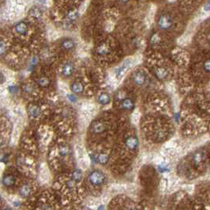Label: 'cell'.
<instances>
[{
  "instance_id": "obj_1",
  "label": "cell",
  "mask_w": 210,
  "mask_h": 210,
  "mask_svg": "<svg viewBox=\"0 0 210 210\" xmlns=\"http://www.w3.org/2000/svg\"><path fill=\"white\" fill-rule=\"evenodd\" d=\"M2 185L7 188H11L16 184V176L12 173H7L2 177Z\"/></svg>"
},
{
  "instance_id": "obj_2",
  "label": "cell",
  "mask_w": 210,
  "mask_h": 210,
  "mask_svg": "<svg viewBox=\"0 0 210 210\" xmlns=\"http://www.w3.org/2000/svg\"><path fill=\"white\" fill-rule=\"evenodd\" d=\"M90 182L94 185H100L104 181V175L100 172H93L89 176Z\"/></svg>"
},
{
  "instance_id": "obj_3",
  "label": "cell",
  "mask_w": 210,
  "mask_h": 210,
  "mask_svg": "<svg viewBox=\"0 0 210 210\" xmlns=\"http://www.w3.org/2000/svg\"><path fill=\"white\" fill-rule=\"evenodd\" d=\"M14 31H15L18 34L22 35V36L27 35L28 34V25H27V24L24 22H19L16 25H14Z\"/></svg>"
},
{
  "instance_id": "obj_4",
  "label": "cell",
  "mask_w": 210,
  "mask_h": 210,
  "mask_svg": "<svg viewBox=\"0 0 210 210\" xmlns=\"http://www.w3.org/2000/svg\"><path fill=\"white\" fill-rule=\"evenodd\" d=\"M18 192L22 198H27L32 193V187L29 184H23L19 187Z\"/></svg>"
},
{
  "instance_id": "obj_5",
  "label": "cell",
  "mask_w": 210,
  "mask_h": 210,
  "mask_svg": "<svg viewBox=\"0 0 210 210\" xmlns=\"http://www.w3.org/2000/svg\"><path fill=\"white\" fill-rule=\"evenodd\" d=\"M28 113L32 118H37L38 116H40V113H41V110H40V107L37 105H30L28 108Z\"/></svg>"
},
{
  "instance_id": "obj_6",
  "label": "cell",
  "mask_w": 210,
  "mask_h": 210,
  "mask_svg": "<svg viewBox=\"0 0 210 210\" xmlns=\"http://www.w3.org/2000/svg\"><path fill=\"white\" fill-rule=\"evenodd\" d=\"M70 62H67L66 64H65L62 67V74L66 75V76H70L71 73L74 70V66L73 64H70Z\"/></svg>"
},
{
  "instance_id": "obj_7",
  "label": "cell",
  "mask_w": 210,
  "mask_h": 210,
  "mask_svg": "<svg viewBox=\"0 0 210 210\" xmlns=\"http://www.w3.org/2000/svg\"><path fill=\"white\" fill-rule=\"evenodd\" d=\"M37 83L39 84V85L41 86V87H48L50 84V81L48 79V78L47 77H40V78L37 79Z\"/></svg>"
},
{
  "instance_id": "obj_8",
  "label": "cell",
  "mask_w": 210,
  "mask_h": 210,
  "mask_svg": "<svg viewBox=\"0 0 210 210\" xmlns=\"http://www.w3.org/2000/svg\"><path fill=\"white\" fill-rule=\"evenodd\" d=\"M71 90L76 93H80L83 91V85L80 82H74V84L71 85Z\"/></svg>"
},
{
  "instance_id": "obj_9",
  "label": "cell",
  "mask_w": 210,
  "mask_h": 210,
  "mask_svg": "<svg viewBox=\"0 0 210 210\" xmlns=\"http://www.w3.org/2000/svg\"><path fill=\"white\" fill-rule=\"evenodd\" d=\"M134 81L138 85L143 84L145 82V76L142 73H137L136 75H134Z\"/></svg>"
},
{
  "instance_id": "obj_10",
  "label": "cell",
  "mask_w": 210,
  "mask_h": 210,
  "mask_svg": "<svg viewBox=\"0 0 210 210\" xmlns=\"http://www.w3.org/2000/svg\"><path fill=\"white\" fill-rule=\"evenodd\" d=\"M62 45L65 50H70L74 47V43L71 40H66L62 42Z\"/></svg>"
},
{
  "instance_id": "obj_11",
  "label": "cell",
  "mask_w": 210,
  "mask_h": 210,
  "mask_svg": "<svg viewBox=\"0 0 210 210\" xmlns=\"http://www.w3.org/2000/svg\"><path fill=\"white\" fill-rule=\"evenodd\" d=\"M160 26H161L162 28H169L171 26V22L170 20H168V18L166 17H163L160 20Z\"/></svg>"
},
{
  "instance_id": "obj_12",
  "label": "cell",
  "mask_w": 210,
  "mask_h": 210,
  "mask_svg": "<svg viewBox=\"0 0 210 210\" xmlns=\"http://www.w3.org/2000/svg\"><path fill=\"white\" fill-rule=\"evenodd\" d=\"M122 107L124 109L129 110V109H131L134 107V103H133V101L130 99H126L122 103Z\"/></svg>"
},
{
  "instance_id": "obj_13",
  "label": "cell",
  "mask_w": 210,
  "mask_h": 210,
  "mask_svg": "<svg viewBox=\"0 0 210 210\" xmlns=\"http://www.w3.org/2000/svg\"><path fill=\"white\" fill-rule=\"evenodd\" d=\"M6 52H7V44L4 40L0 39V56L3 55Z\"/></svg>"
},
{
  "instance_id": "obj_14",
  "label": "cell",
  "mask_w": 210,
  "mask_h": 210,
  "mask_svg": "<svg viewBox=\"0 0 210 210\" xmlns=\"http://www.w3.org/2000/svg\"><path fill=\"white\" fill-rule=\"evenodd\" d=\"M109 100H110L109 96H108V94H107V93H103V94L100 95V97H99V102L102 104H108V103L109 102Z\"/></svg>"
},
{
  "instance_id": "obj_15",
  "label": "cell",
  "mask_w": 210,
  "mask_h": 210,
  "mask_svg": "<svg viewBox=\"0 0 210 210\" xmlns=\"http://www.w3.org/2000/svg\"><path fill=\"white\" fill-rule=\"evenodd\" d=\"M139 118H140V112H138V111H135L133 113L132 117H131L132 122H134V123H138V121H139Z\"/></svg>"
},
{
  "instance_id": "obj_16",
  "label": "cell",
  "mask_w": 210,
  "mask_h": 210,
  "mask_svg": "<svg viewBox=\"0 0 210 210\" xmlns=\"http://www.w3.org/2000/svg\"><path fill=\"white\" fill-rule=\"evenodd\" d=\"M70 19H72V20H75L76 18H78V17L79 16V13L76 10H71L68 14Z\"/></svg>"
},
{
  "instance_id": "obj_17",
  "label": "cell",
  "mask_w": 210,
  "mask_h": 210,
  "mask_svg": "<svg viewBox=\"0 0 210 210\" xmlns=\"http://www.w3.org/2000/svg\"><path fill=\"white\" fill-rule=\"evenodd\" d=\"M82 176V172H81V171H76V172L73 174V180H74V181H78V180L81 179Z\"/></svg>"
},
{
  "instance_id": "obj_18",
  "label": "cell",
  "mask_w": 210,
  "mask_h": 210,
  "mask_svg": "<svg viewBox=\"0 0 210 210\" xmlns=\"http://www.w3.org/2000/svg\"><path fill=\"white\" fill-rule=\"evenodd\" d=\"M108 155L106 154H101L98 157L99 162L101 163V164H105V163L108 161Z\"/></svg>"
},
{
  "instance_id": "obj_19",
  "label": "cell",
  "mask_w": 210,
  "mask_h": 210,
  "mask_svg": "<svg viewBox=\"0 0 210 210\" xmlns=\"http://www.w3.org/2000/svg\"><path fill=\"white\" fill-rule=\"evenodd\" d=\"M135 145H136V142L134 140V138H131L127 142V145L130 148H134L135 147Z\"/></svg>"
},
{
  "instance_id": "obj_20",
  "label": "cell",
  "mask_w": 210,
  "mask_h": 210,
  "mask_svg": "<svg viewBox=\"0 0 210 210\" xmlns=\"http://www.w3.org/2000/svg\"><path fill=\"white\" fill-rule=\"evenodd\" d=\"M66 186H67V187H68V188H70V189L74 188V186H75V182H74L73 179L69 180L68 182H66Z\"/></svg>"
},
{
  "instance_id": "obj_21",
  "label": "cell",
  "mask_w": 210,
  "mask_h": 210,
  "mask_svg": "<svg viewBox=\"0 0 210 210\" xmlns=\"http://www.w3.org/2000/svg\"><path fill=\"white\" fill-rule=\"evenodd\" d=\"M68 99L70 100V102H73V103H75L76 102V100H77V99H76V97L74 96V95H71V94H68Z\"/></svg>"
},
{
  "instance_id": "obj_22",
  "label": "cell",
  "mask_w": 210,
  "mask_h": 210,
  "mask_svg": "<svg viewBox=\"0 0 210 210\" xmlns=\"http://www.w3.org/2000/svg\"><path fill=\"white\" fill-rule=\"evenodd\" d=\"M0 210H11V208H9V207H3V208H2Z\"/></svg>"
},
{
  "instance_id": "obj_23",
  "label": "cell",
  "mask_w": 210,
  "mask_h": 210,
  "mask_svg": "<svg viewBox=\"0 0 210 210\" xmlns=\"http://www.w3.org/2000/svg\"><path fill=\"white\" fill-rule=\"evenodd\" d=\"M132 210H135V209H132Z\"/></svg>"
}]
</instances>
